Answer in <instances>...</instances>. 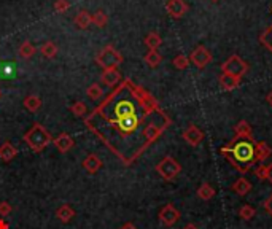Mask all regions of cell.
<instances>
[{"label": "cell", "instance_id": "obj_40", "mask_svg": "<svg viewBox=\"0 0 272 229\" xmlns=\"http://www.w3.org/2000/svg\"><path fill=\"white\" fill-rule=\"evenodd\" d=\"M266 102L272 107V91H269V93H268V96H266Z\"/></svg>", "mask_w": 272, "mask_h": 229}, {"label": "cell", "instance_id": "obj_33", "mask_svg": "<svg viewBox=\"0 0 272 229\" xmlns=\"http://www.w3.org/2000/svg\"><path fill=\"white\" fill-rule=\"evenodd\" d=\"M69 8H70L69 0H56V3H54V10H56L57 13H65Z\"/></svg>", "mask_w": 272, "mask_h": 229}, {"label": "cell", "instance_id": "obj_24", "mask_svg": "<svg viewBox=\"0 0 272 229\" xmlns=\"http://www.w3.org/2000/svg\"><path fill=\"white\" fill-rule=\"evenodd\" d=\"M24 107L29 112H37L42 107V99L35 94H30L24 99Z\"/></svg>", "mask_w": 272, "mask_h": 229}, {"label": "cell", "instance_id": "obj_1", "mask_svg": "<svg viewBox=\"0 0 272 229\" xmlns=\"http://www.w3.org/2000/svg\"><path fill=\"white\" fill-rule=\"evenodd\" d=\"M85 124L124 166H132L167 131L172 119L148 91L123 80Z\"/></svg>", "mask_w": 272, "mask_h": 229}, {"label": "cell", "instance_id": "obj_43", "mask_svg": "<svg viewBox=\"0 0 272 229\" xmlns=\"http://www.w3.org/2000/svg\"><path fill=\"white\" fill-rule=\"evenodd\" d=\"M0 96H2V93H0Z\"/></svg>", "mask_w": 272, "mask_h": 229}, {"label": "cell", "instance_id": "obj_3", "mask_svg": "<svg viewBox=\"0 0 272 229\" xmlns=\"http://www.w3.org/2000/svg\"><path fill=\"white\" fill-rule=\"evenodd\" d=\"M24 140L30 147V150H34L35 153H40L53 142V137L42 124H34L24 134Z\"/></svg>", "mask_w": 272, "mask_h": 229}, {"label": "cell", "instance_id": "obj_15", "mask_svg": "<svg viewBox=\"0 0 272 229\" xmlns=\"http://www.w3.org/2000/svg\"><path fill=\"white\" fill-rule=\"evenodd\" d=\"M252 188H253L252 181H248V180H247V178H244V177L237 178V180L234 181L232 185H231V189H232L234 193H236L237 196H240V197L247 196V194L252 191Z\"/></svg>", "mask_w": 272, "mask_h": 229}, {"label": "cell", "instance_id": "obj_20", "mask_svg": "<svg viewBox=\"0 0 272 229\" xmlns=\"http://www.w3.org/2000/svg\"><path fill=\"white\" fill-rule=\"evenodd\" d=\"M271 155L272 150L266 142H256V159H258V163L266 161Z\"/></svg>", "mask_w": 272, "mask_h": 229}, {"label": "cell", "instance_id": "obj_23", "mask_svg": "<svg viewBox=\"0 0 272 229\" xmlns=\"http://www.w3.org/2000/svg\"><path fill=\"white\" fill-rule=\"evenodd\" d=\"M161 43H163V38H161L160 34H156V32H150L145 37V45L148 47V50H158L161 47Z\"/></svg>", "mask_w": 272, "mask_h": 229}, {"label": "cell", "instance_id": "obj_28", "mask_svg": "<svg viewBox=\"0 0 272 229\" xmlns=\"http://www.w3.org/2000/svg\"><path fill=\"white\" fill-rule=\"evenodd\" d=\"M102 86L99 85V83H93L88 89H86V94L89 99H93V101H99V99L102 97Z\"/></svg>", "mask_w": 272, "mask_h": 229}, {"label": "cell", "instance_id": "obj_38", "mask_svg": "<svg viewBox=\"0 0 272 229\" xmlns=\"http://www.w3.org/2000/svg\"><path fill=\"white\" fill-rule=\"evenodd\" d=\"M119 229H139L137 226H135L134 223H124L123 226H121Z\"/></svg>", "mask_w": 272, "mask_h": 229}, {"label": "cell", "instance_id": "obj_6", "mask_svg": "<svg viewBox=\"0 0 272 229\" xmlns=\"http://www.w3.org/2000/svg\"><path fill=\"white\" fill-rule=\"evenodd\" d=\"M247 72H248V64L237 55L229 56L221 64V73H228L232 76H237V78H242Z\"/></svg>", "mask_w": 272, "mask_h": 229}, {"label": "cell", "instance_id": "obj_14", "mask_svg": "<svg viewBox=\"0 0 272 229\" xmlns=\"http://www.w3.org/2000/svg\"><path fill=\"white\" fill-rule=\"evenodd\" d=\"M232 131H234V137H237V139H252L253 137L252 126L245 119H240L239 123L232 127Z\"/></svg>", "mask_w": 272, "mask_h": 229}, {"label": "cell", "instance_id": "obj_39", "mask_svg": "<svg viewBox=\"0 0 272 229\" xmlns=\"http://www.w3.org/2000/svg\"><path fill=\"white\" fill-rule=\"evenodd\" d=\"M10 226H8V223L3 220V218H0V229H8Z\"/></svg>", "mask_w": 272, "mask_h": 229}, {"label": "cell", "instance_id": "obj_7", "mask_svg": "<svg viewBox=\"0 0 272 229\" xmlns=\"http://www.w3.org/2000/svg\"><path fill=\"white\" fill-rule=\"evenodd\" d=\"M214 56H212V53L204 47V45H199V47H196L191 55H190V62L196 67V68H206Z\"/></svg>", "mask_w": 272, "mask_h": 229}, {"label": "cell", "instance_id": "obj_12", "mask_svg": "<svg viewBox=\"0 0 272 229\" xmlns=\"http://www.w3.org/2000/svg\"><path fill=\"white\" fill-rule=\"evenodd\" d=\"M102 83L105 86L109 88H113V86H118L121 81H123V76H121V73L116 70V68H107V70L102 72Z\"/></svg>", "mask_w": 272, "mask_h": 229}, {"label": "cell", "instance_id": "obj_21", "mask_svg": "<svg viewBox=\"0 0 272 229\" xmlns=\"http://www.w3.org/2000/svg\"><path fill=\"white\" fill-rule=\"evenodd\" d=\"M143 60H145V64L148 67L156 68V67H160V64L163 62V56L156 50H150L145 55V57H143Z\"/></svg>", "mask_w": 272, "mask_h": 229}, {"label": "cell", "instance_id": "obj_31", "mask_svg": "<svg viewBox=\"0 0 272 229\" xmlns=\"http://www.w3.org/2000/svg\"><path fill=\"white\" fill-rule=\"evenodd\" d=\"M173 67L178 68V70H185V68H188V65H190V57L185 56V55H177L175 57H173Z\"/></svg>", "mask_w": 272, "mask_h": 229}, {"label": "cell", "instance_id": "obj_11", "mask_svg": "<svg viewBox=\"0 0 272 229\" xmlns=\"http://www.w3.org/2000/svg\"><path fill=\"white\" fill-rule=\"evenodd\" d=\"M81 166H83V169H85L88 173H91V175H94V173H97L101 169H102V166H104V163H102V159L97 156V155H88L85 159H83V163H81Z\"/></svg>", "mask_w": 272, "mask_h": 229}, {"label": "cell", "instance_id": "obj_10", "mask_svg": "<svg viewBox=\"0 0 272 229\" xmlns=\"http://www.w3.org/2000/svg\"><path fill=\"white\" fill-rule=\"evenodd\" d=\"M165 10H167L170 18L180 19L186 14L188 3L185 2V0H167V3H165Z\"/></svg>", "mask_w": 272, "mask_h": 229}, {"label": "cell", "instance_id": "obj_5", "mask_svg": "<svg viewBox=\"0 0 272 229\" xmlns=\"http://www.w3.org/2000/svg\"><path fill=\"white\" fill-rule=\"evenodd\" d=\"M156 172L160 173L165 181H172L181 172V166L177 159H173L172 156H165L156 164Z\"/></svg>", "mask_w": 272, "mask_h": 229}, {"label": "cell", "instance_id": "obj_16", "mask_svg": "<svg viewBox=\"0 0 272 229\" xmlns=\"http://www.w3.org/2000/svg\"><path fill=\"white\" fill-rule=\"evenodd\" d=\"M218 81H220V86L223 91H234L236 88H239L242 78H237V76H232L228 73H221Z\"/></svg>", "mask_w": 272, "mask_h": 229}, {"label": "cell", "instance_id": "obj_4", "mask_svg": "<svg viewBox=\"0 0 272 229\" xmlns=\"http://www.w3.org/2000/svg\"><path fill=\"white\" fill-rule=\"evenodd\" d=\"M96 62L99 64L104 70H107V68H116L123 62V56H121V53L115 47L107 45V47L99 51V55L96 57Z\"/></svg>", "mask_w": 272, "mask_h": 229}, {"label": "cell", "instance_id": "obj_30", "mask_svg": "<svg viewBox=\"0 0 272 229\" xmlns=\"http://www.w3.org/2000/svg\"><path fill=\"white\" fill-rule=\"evenodd\" d=\"M91 18H93V24L97 26V27H105V26H107V22H109V16L104 11H101V10L96 11Z\"/></svg>", "mask_w": 272, "mask_h": 229}, {"label": "cell", "instance_id": "obj_27", "mask_svg": "<svg viewBox=\"0 0 272 229\" xmlns=\"http://www.w3.org/2000/svg\"><path fill=\"white\" fill-rule=\"evenodd\" d=\"M255 215H256L255 207H252V205H248V204H244L239 209V217L244 220V221H250Z\"/></svg>", "mask_w": 272, "mask_h": 229}, {"label": "cell", "instance_id": "obj_19", "mask_svg": "<svg viewBox=\"0 0 272 229\" xmlns=\"http://www.w3.org/2000/svg\"><path fill=\"white\" fill-rule=\"evenodd\" d=\"M217 194V191L215 188L210 185V183H202V185L198 188V197L202 201H210V199H214Z\"/></svg>", "mask_w": 272, "mask_h": 229}, {"label": "cell", "instance_id": "obj_41", "mask_svg": "<svg viewBox=\"0 0 272 229\" xmlns=\"http://www.w3.org/2000/svg\"><path fill=\"white\" fill-rule=\"evenodd\" d=\"M183 229H199L198 226H196V225H193V223H188Z\"/></svg>", "mask_w": 272, "mask_h": 229}, {"label": "cell", "instance_id": "obj_2", "mask_svg": "<svg viewBox=\"0 0 272 229\" xmlns=\"http://www.w3.org/2000/svg\"><path fill=\"white\" fill-rule=\"evenodd\" d=\"M220 153L240 173L250 172L252 167L258 164V159H256V142L253 137L252 139H237V137H234L231 142L220 148Z\"/></svg>", "mask_w": 272, "mask_h": 229}, {"label": "cell", "instance_id": "obj_22", "mask_svg": "<svg viewBox=\"0 0 272 229\" xmlns=\"http://www.w3.org/2000/svg\"><path fill=\"white\" fill-rule=\"evenodd\" d=\"M75 24H77V27H80V29H88L89 24H93V18H91L89 11L81 10L77 14V18H75Z\"/></svg>", "mask_w": 272, "mask_h": 229}, {"label": "cell", "instance_id": "obj_13", "mask_svg": "<svg viewBox=\"0 0 272 229\" xmlns=\"http://www.w3.org/2000/svg\"><path fill=\"white\" fill-rule=\"evenodd\" d=\"M53 142H54L56 145V148L60 151V153H69L72 148H73V145H75V140L72 139V137L67 134V132H62V134H59L56 139H53Z\"/></svg>", "mask_w": 272, "mask_h": 229}, {"label": "cell", "instance_id": "obj_25", "mask_svg": "<svg viewBox=\"0 0 272 229\" xmlns=\"http://www.w3.org/2000/svg\"><path fill=\"white\" fill-rule=\"evenodd\" d=\"M18 53H19V56L22 59H29V57H32L35 53H37V48L30 42H22Z\"/></svg>", "mask_w": 272, "mask_h": 229}, {"label": "cell", "instance_id": "obj_29", "mask_svg": "<svg viewBox=\"0 0 272 229\" xmlns=\"http://www.w3.org/2000/svg\"><path fill=\"white\" fill-rule=\"evenodd\" d=\"M260 42H261L263 47H266L272 53V24L260 35Z\"/></svg>", "mask_w": 272, "mask_h": 229}, {"label": "cell", "instance_id": "obj_17", "mask_svg": "<svg viewBox=\"0 0 272 229\" xmlns=\"http://www.w3.org/2000/svg\"><path fill=\"white\" fill-rule=\"evenodd\" d=\"M18 156V148L14 147L13 143H10V142H5L2 147H0V159L2 161H5V163H10V161H13L14 158Z\"/></svg>", "mask_w": 272, "mask_h": 229}, {"label": "cell", "instance_id": "obj_8", "mask_svg": "<svg viewBox=\"0 0 272 229\" xmlns=\"http://www.w3.org/2000/svg\"><path fill=\"white\" fill-rule=\"evenodd\" d=\"M158 218H160V221L164 226L170 228L175 223H178V220L181 218V213L173 204H165L160 210V213H158Z\"/></svg>", "mask_w": 272, "mask_h": 229}, {"label": "cell", "instance_id": "obj_9", "mask_svg": "<svg viewBox=\"0 0 272 229\" xmlns=\"http://www.w3.org/2000/svg\"><path fill=\"white\" fill-rule=\"evenodd\" d=\"M181 137H183V140L186 143H190L191 147H198V145L202 143L204 137H206V135H204L201 127H198L196 124H190L183 132H181Z\"/></svg>", "mask_w": 272, "mask_h": 229}, {"label": "cell", "instance_id": "obj_34", "mask_svg": "<svg viewBox=\"0 0 272 229\" xmlns=\"http://www.w3.org/2000/svg\"><path fill=\"white\" fill-rule=\"evenodd\" d=\"M13 207L11 205L6 202V201H2L0 202V218H3V217H8L10 213H11Z\"/></svg>", "mask_w": 272, "mask_h": 229}, {"label": "cell", "instance_id": "obj_36", "mask_svg": "<svg viewBox=\"0 0 272 229\" xmlns=\"http://www.w3.org/2000/svg\"><path fill=\"white\" fill-rule=\"evenodd\" d=\"M263 205H264V210H266V212L269 213V215L272 217V194L268 197L266 201H264V204H263Z\"/></svg>", "mask_w": 272, "mask_h": 229}, {"label": "cell", "instance_id": "obj_37", "mask_svg": "<svg viewBox=\"0 0 272 229\" xmlns=\"http://www.w3.org/2000/svg\"><path fill=\"white\" fill-rule=\"evenodd\" d=\"M266 181L272 183V164H268V171H266Z\"/></svg>", "mask_w": 272, "mask_h": 229}, {"label": "cell", "instance_id": "obj_18", "mask_svg": "<svg viewBox=\"0 0 272 229\" xmlns=\"http://www.w3.org/2000/svg\"><path fill=\"white\" fill-rule=\"evenodd\" d=\"M73 217H75V210L70 207L69 204H62L56 210V218L60 221V223H69V221H72Z\"/></svg>", "mask_w": 272, "mask_h": 229}, {"label": "cell", "instance_id": "obj_32", "mask_svg": "<svg viewBox=\"0 0 272 229\" xmlns=\"http://www.w3.org/2000/svg\"><path fill=\"white\" fill-rule=\"evenodd\" d=\"M70 112L75 114V116H85V114L88 113V107L85 102L81 101H77L72 107H70Z\"/></svg>", "mask_w": 272, "mask_h": 229}, {"label": "cell", "instance_id": "obj_42", "mask_svg": "<svg viewBox=\"0 0 272 229\" xmlns=\"http://www.w3.org/2000/svg\"><path fill=\"white\" fill-rule=\"evenodd\" d=\"M210 2H214V3H218V2H220V0H210Z\"/></svg>", "mask_w": 272, "mask_h": 229}, {"label": "cell", "instance_id": "obj_26", "mask_svg": "<svg viewBox=\"0 0 272 229\" xmlns=\"http://www.w3.org/2000/svg\"><path fill=\"white\" fill-rule=\"evenodd\" d=\"M40 53L45 56V57H54L57 55V47H56V43H53V42H45L42 47H40Z\"/></svg>", "mask_w": 272, "mask_h": 229}, {"label": "cell", "instance_id": "obj_35", "mask_svg": "<svg viewBox=\"0 0 272 229\" xmlns=\"http://www.w3.org/2000/svg\"><path fill=\"white\" fill-rule=\"evenodd\" d=\"M266 171H268V166H256L255 169V177L260 178V180H266Z\"/></svg>", "mask_w": 272, "mask_h": 229}]
</instances>
